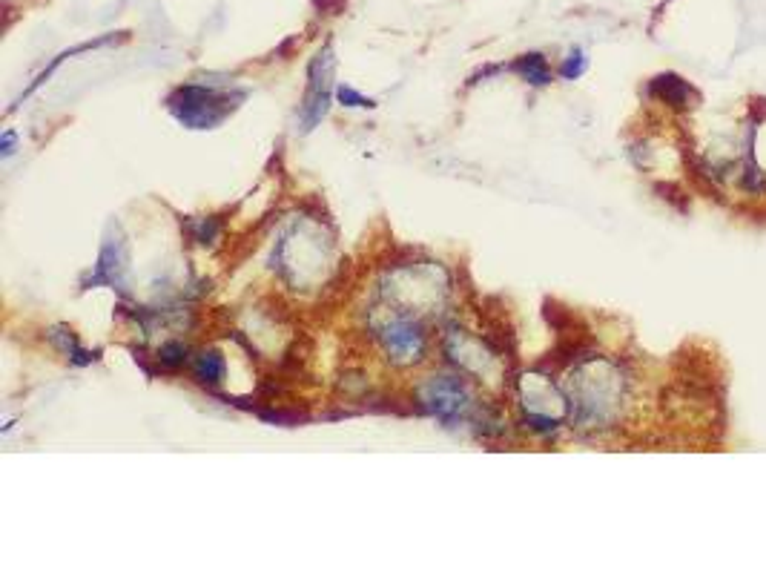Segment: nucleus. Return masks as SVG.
I'll list each match as a JSON object with an SVG mask.
<instances>
[{
    "mask_svg": "<svg viewBox=\"0 0 766 574\" xmlns=\"http://www.w3.org/2000/svg\"><path fill=\"white\" fill-rule=\"evenodd\" d=\"M571 405L574 420L583 428H606L617 417L623 402V376L612 362L589 356L571 382Z\"/></svg>",
    "mask_w": 766,
    "mask_h": 574,
    "instance_id": "1",
    "label": "nucleus"
},
{
    "mask_svg": "<svg viewBox=\"0 0 766 574\" xmlns=\"http://www.w3.org/2000/svg\"><path fill=\"white\" fill-rule=\"evenodd\" d=\"M239 101H244V92H221L216 87H201V84H187V87H178L167 107L176 115L178 121L190 130H213L219 127L221 121L230 115V112L239 107Z\"/></svg>",
    "mask_w": 766,
    "mask_h": 574,
    "instance_id": "2",
    "label": "nucleus"
},
{
    "mask_svg": "<svg viewBox=\"0 0 766 574\" xmlns=\"http://www.w3.org/2000/svg\"><path fill=\"white\" fill-rule=\"evenodd\" d=\"M419 399H422V411L434 414L448 428H457L471 411V394L457 376H431L419 388Z\"/></svg>",
    "mask_w": 766,
    "mask_h": 574,
    "instance_id": "3",
    "label": "nucleus"
},
{
    "mask_svg": "<svg viewBox=\"0 0 766 574\" xmlns=\"http://www.w3.org/2000/svg\"><path fill=\"white\" fill-rule=\"evenodd\" d=\"M333 72H336V55H333V44H325L316 58L310 61L307 67V92H305V104H302V130L310 133L330 107V95H333Z\"/></svg>",
    "mask_w": 766,
    "mask_h": 574,
    "instance_id": "4",
    "label": "nucleus"
},
{
    "mask_svg": "<svg viewBox=\"0 0 766 574\" xmlns=\"http://www.w3.org/2000/svg\"><path fill=\"white\" fill-rule=\"evenodd\" d=\"M379 342L399 365L419 362L425 354V331L419 322L408 319V316H396L385 328H379Z\"/></svg>",
    "mask_w": 766,
    "mask_h": 574,
    "instance_id": "5",
    "label": "nucleus"
},
{
    "mask_svg": "<svg viewBox=\"0 0 766 574\" xmlns=\"http://www.w3.org/2000/svg\"><path fill=\"white\" fill-rule=\"evenodd\" d=\"M127 262H130V256H127V242H124V236H121V233H118V239L107 236V239H104V247H101V256H98V265H95V270L89 273V279L84 282V290L101 285L124 290Z\"/></svg>",
    "mask_w": 766,
    "mask_h": 574,
    "instance_id": "6",
    "label": "nucleus"
},
{
    "mask_svg": "<svg viewBox=\"0 0 766 574\" xmlns=\"http://www.w3.org/2000/svg\"><path fill=\"white\" fill-rule=\"evenodd\" d=\"M649 92H652L655 98H660L663 104L675 107V110H689L692 101H698V92L689 87L680 75H672V72L657 75L655 81L649 84Z\"/></svg>",
    "mask_w": 766,
    "mask_h": 574,
    "instance_id": "7",
    "label": "nucleus"
},
{
    "mask_svg": "<svg viewBox=\"0 0 766 574\" xmlns=\"http://www.w3.org/2000/svg\"><path fill=\"white\" fill-rule=\"evenodd\" d=\"M511 72H517L523 81L534 84V87H546L551 84V69H548V61L540 55V52H528V55H520L514 64H508Z\"/></svg>",
    "mask_w": 766,
    "mask_h": 574,
    "instance_id": "8",
    "label": "nucleus"
},
{
    "mask_svg": "<svg viewBox=\"0 0 766 574\" xmlns=\"http://www.w3.org/2000/svg\"><path fill=\"white\" fill-rule=\"evenodd\" d=\"M193 374L201 385H219L227 374V362L219 351H201L193 362Z\"/></svg>",
    "mask_w": 766,
    "mask_h": 574,
    "instance_id": "9",
    "label": "nucleus"
},
{
    "mask_svg": "<svg viewBox=\"0 0 766 574\" xmlns=\"http://www.w3.org/2000/svg\"><path fill=\"white\" fill-rule=\"evenodd\" d=\"M49 339H52V345H55V348H61V351L69 356V362H72V365H81V368H84V365H92V362L98 359V351H95V354L84 351V348L78 345L75 333L69 331V328H61V325H58V328H52V331H49Z\"/></svg>",
    "mask_w": 766,
    "mask_h": 574,
    "instance_id": "10",
    "label": "nucleus"
},
{
    "mask_svg": "<svg viewBox=\"0 0 766 574\" xmlns=\"http://www.w3.org/2000/svg\"><path fill=\"white\" fill-rule=\"evenodd\" d=\"M187 345L184 342H167V345H161V351H158V365L161 368H167V371H178V368H184V362H187Z\"/></svg>",
    "mask_w": 766,
    "mask_h": 574,
    "instance_id": "11",
    "label": "nucleus"
},
{
    "mask_svg": "<svg viewBox=\"0 0 766 574\" xmlns=\"http://www.w3.org/2000/svg\"><path fill=\"white\" fill-rule=\"evenodd\" d=\"M336 98H339L342 107H353V110H371V107H376L373 98H365L362 92H356V89L348 87V84L336 87Z\"/></svg>",
    "mask_w": 766,
    "mask_h": 574,
    "instance_id": "12",
    "label": "nucleus"
},
{
    "mask_svg": "<svg viewBox=\"0 0 766 574\" xmlns=\"http://www.w3.org/2000/svg\"><path fill=\"white\" fill-rule=\"evenodd\" d=\"M589 67V58H586V52L583 49H571L569 58L560 64V75L566 78V81H574V78H580L583 72Z\"/></svg>",
    "mask_w": 766,
    "mask_h": 574,
    "instance_id": "13",
    "label": "nucleus"
},
{
    "mask_svg": "<svg viewBox=\"0 0 766 574\" xmlns=\"http://www.w3.org/2000/svg\"><path fill=\"white\" fill-rule=\"evenodd\" d=\"M190 230H193V239H196L198 244H210V242H216V236H219L221 221L219 219H193L190 221Z\"/></svg>",
    "mask_w": 766,
    "mask_h": 574,
    "instance_id": "14",
    "label": "nucleus"
},
{
    "mask_svg": "<svg viewBox=\"0 0 766 574\" xmlns=\"http://www.w3.org/2000/svg\"><path fill=\"white\" fill-rule=\"evenodd\" d=\"M310 3L319 15H339L348 6V0H310Z\"/></svg>",
    "mask_w": 766,
    "mask_h": 574,
    "instance_id": "15",
    "label": "nucleus"
},
{
    "mask_svg": "<svg viewBox=\"0 0 766 574\" xmlns=\"http://www.w3.org/2000/svg\"><path fill=\"white\" fill-rule=\"evenodd\" d=\"M15 141H18L15 130H6V133H3V138H0V150H3V155H6V158L15 153Z\"/></svg>",
    "mask_w": 766,
    "mask_h": 574,
    "instance_id": "16",
    "label": "nucleus"
}]
</instances>
